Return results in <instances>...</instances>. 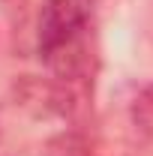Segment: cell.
Listing matches in <instances>:
<instances>
[{
    "instance_id": "1",
    "label": "cell",
    "mask_w": 153,
    "mask_h": 156,
    "mask_svg": "<svg viewBox=\"0 0 153 156\" xmlns=\"http://www.w3.org/2000/svg\"><path fill=\"white\" fill-rule=\"evenodd\" d=\"M90 0H45L39 12V57L60 81L78 84L90 78Z\"/></svg>"
},
{
    "instance_id": "2",
    "label": "cell",
    "mask_w": 153,
    "mask_h": 156,
    "mask_svg": "<svg viewBox=\"0 0 153 156\" xmlns=\"http://www.w3.org/2000/svg\"><path fill=\"white\" fill-rule=\"evenodd\" d=\"M18 105L33 117H69L75 111V84L60 78H33L24 75V81L15 84Z\"/></svg>"
},
{
    "instance_id": "3",
    "label": "cell",
    "mask_w": 153,
    "mask_h": 156,
    "mask_svg": "<svg viewBox=\"0 0 153 156\" xmlns=\"http://www.w3.org/2000/svg\"><path fill=\"white\" fill-rule=\"evenodd\" d=\"M129 120L141 135H153V81L138 84L129 96Z\"/></svg>"
},
{
    "instance_id": "4",
    "label": "cell",
    "mask_w": 153,
    "mask_h": 156,
    "mask_svg": "<svg viewBox=\"0 0 153 156\" xmlns=\"http://www.w3.org/2000/svg\"><path fill=\"white\" fill-rule=\"evenodd\" d=\"M45 156H96V153L81 132H60L48 141Z\"/></svg>"
}]
</instances>
